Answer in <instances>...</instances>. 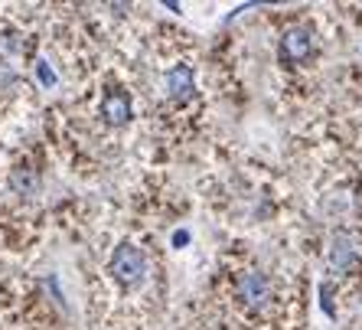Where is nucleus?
<instances>
[{
    "label": "nucleus",
    "mask_w": 362,
    "mask_h": 330,
    "mask_svg": "<svg viewBox=\"0 0 362 330\" xmlns=\"http://www.w3.org/2000/svg\"><path fill=\"white\" fill-rule=\"evenodd\" d=\"M111 275L124 285V288H141L147 278V255L137 246H118L111 255Z\"/></svg>",
    "instance_id": "nucleus-1"
},
{
    "label": "nucleus",
    "mask_w": 362,
    "mask_h": 330,
    "mask_svg": "<svg viewBox=\"0 0 362 330\" xmlns=\"http://www.w3.org/2000/svg\"><path fill=\"white\" fill-rule=\"evenodd\" d=\"M235 291L248 307H264L271 297V281L262 271H242L235 281Z\"/></svg>",
    "instance_id": "nucleus-2"
},
{
    "label": "nucleus",
    "mask_w": 362,
    "mask_h": 330,
    "mask_svg": "<svg viewBox=\"0 0 362 330\" xmlns=\"http://www.w3.org/2000/svg\"><path fill=\"white\" fill-rule=\"evenodd\" d=\"M310 50H313V40L307 30H287V33L281 36V59L303 62L310 56Z\"/></svg>",
    "instance_id": "nucleus-3"
},
{
    "label": "nucleus",
    "mask_w": 362,
    "mask_h": 330,
    "mask_svg": "<svg viewBox=\"0 0 362 330\" xmlns=\"http://www.w3.org/2000/svg\"><path fill=\"white\" fill-rule=\"evenodd\" d=\"M163 82H167V95L173 98V102H186V98H193V89H196L193 85V69L183 66V62L170 69Z\"/></svg>",
    "instance_id": "nucleus-4"
},
{
    "label": "nucleus",
    "mask_w": 362,
    "mask_h": 330,
    "mask_svg": "<svg viewBox=\"0 0 362 330\" xmlns=\"http://www.w3.org/2000/svg\"><path fill=\"white\" fill-rule=\"evenodd\" d=\"M101 115H105V121L115 127L127 125V121H131V98H127L124 92H108L105 102H101Z\"/></svg>",
    "instance_id": "nucleus-5"
},
{
    "label": "nucleus",
    "mask_w": 362,
    "mask_h": 330,
    "mask_svg": "<svg viewBox=\"0 0 362 330\" xmlns=\"http://www.w3.org/2000/svg\"><path fill=\"white\" fill-rule=\"evenodd\" d=\"M356 262V246H353V239L349 236H333V246H329V265L337 271H346L349 265Z\"/></svg>",
    "instance_id": "nucleus-6"
},
{
    "label": "nucleus",
    "mask_w": 362,
    "mask_h": 330,
    "mask_svg": "<svg viewBox=\"0 0 362 330\" xmlns=\"http://www.w3.org/2000/svg\"><path fill=\"white\" fill-rule=\"evenodd\" d=\"M10 183H13V190L23 193V196H33L36 190H40V177H36L33 170H26V167L13 170V173H10Z\"/></svg>",
    "instance_id": "nucleus-7"
},
{
    "label": "nucleus",
    "mask_w": 362,
    "mask_h": 330,
    "mask_svg": "<svg viewBox=\"0 0 362 330\" xmlns=\"http://www.w3.org/2000/svg\"><path fill=\"white\" fill-rule=\"evenodd\" d=\"M36 79H40L42 89H52V85H56V72L49 69L46 59H36Z\"/></svg>",
    "instance_id": "nucleus-8"
},
{
    "label": "nucleus",
    "mask_w": 362,
    "mask_h": 330,
    "mask_svg": "<svg viewBox=\"0 0 362 330\" xmlns=\"http://www.w3.org/2000/svg\"><path fill=\"white\" fill-rule=\"evenodd\" d=\"M186 242H189V232H186V229H180V232H173V246H177V249H183Z\"/></svg>",
    "instance_id": "nucleus-9"
}]
</instances>
